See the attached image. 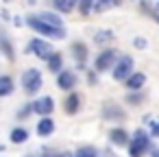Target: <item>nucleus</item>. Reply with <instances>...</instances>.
I'll use <instances>...</instances> for the list:
<instances>
[{
  "label": "nucleus",
  "mask_w": 159,
  "mask_h": 157,
  "mask_svg": "<svg viewBox=\"0 0 159 157\" xmlns=\"http://www.w3.org/2000/svg\"><path fill=\"white\" fill-rule=\"evenodd\" d=\"M150 148V137L144 129H137L133 137L129 140V155L131 157H144V153Z\"/></svg>",
  "instance_id": "1"
},
{
  "label": "nucleus",
  "mask_w": 159,
  "mask_h": 157,
  "mask_svg": "<svg viewBox=\"0 0 159 157\" xmlns=\"http://www.w3.org/2000/svg\"><path fill=\"white\" fill-rule=\"evenodd\" d=\"M29 26L35 31V33H39V35H46V37H50V39H66V29H55V26H48V24H44L42 20H37L35 16H31L29 20Z\"/></svg>",
  "instance_id": "2"
},
{
  "label": "nucleus",
  "mask_w": 159,
  "mask_h": 157,
  "mask_svg": "<svg viewBox=\"0 0 159 157\" xmlns=\"http://www.w3.org/2000/svg\"><path fill=\"white\" fill-rule=\"evenodd\" d=\"M42 83H44V81H42V72H39V70L29 68V70L22 72V87H24V92H26L29 96L37 94L39 87H42Z\"/></svg>",
  "instance_id": "3"
},
{
  "label": "nucleus",
  "mask_w": 159,
  "mask_h": 157,
  "mask_svg": "<svg viewBox=\"0 0 159 157\" xmlns=\"http://www.w3.org/2000/svg\"><path fill=\"white\" fill-rule=\"evenodd\" d=\"M29 53L35 55V57H39V59H44V61H48L57 50L52 48V44H48L46 39H39V37H37V39H33V42L29 44Z\"/></svg>",
  "instance_id": "4"
},
{
  "label": "nucleus",
  "mask_w": 159,
  "mask_h": 157,
  "mask_svg": "<svg viewBox=\"0 0 159 157\" xmlns=\"http://www.w3.org/2000/svg\"><path fill=\"white\" fill-rule=\"evenodd\" d=\"M111 70H113V79L116 81H126L133 74V57H129V55L120 57Z\"/></svg>",
  "instance_id": "5"
},
{
  "label": "nucleus",
  "mask_w": 159,
  "mask_h": 157,
  "mask_svg": "<svg viewBox=\"0 0 159 157\" xmlns=\"http://www.w3.org/2000/svg\"><path fill=\"white\" fill-rule=\"evenodd\" d=\"M116 61H118V50H113V48H109V50H102L98 57H96V72H107V70H111L113 66H116Z\"/></svg>",
  "instance_id": "6"
},
{
  "label": "nucleus",
  "mask_w": 159,
  "mask_h": 157,
  "mask_svg": "<svg viewBox=\"0 0 159 157\" xmlns=\"http://www.w3.org/2000/svg\"><path fill=\"white\" fill-rule=\"evenodd\" d=\"M31 109H33L35 113H39L42 118H44V116H50V113L55 111V100H52L50 96H44V98L31 103Z\"/></svg>",
  "instance_id": "7"
},
{
  "label": "nucleus",
  "mask_w": 159,
  "mask_h": 157,
  "mask_svg": "<svg viewBox=\"0 0 159 157\" xmlns=\"http://www.w3.org/2000/svg\"><path fill=\"white\" fill-rule=\"evenodd\" d=\"M57 85L61 87V90H74V85H76V76H74V72H68V70H61L59 74H57Z\"/></svg>",
  "instance_id": "8"
},
{
  "label": "nucleus",
  "mask_w": 159,
  "mask_h": 157,
  "mask_svg": "<svg viewBox=\"0 0 159 157\" xmlns=\"http://www.w3.org/2000/svg\"><path fill=\"white\" fill-rule=\"evenodd\" d=\"M55 120L50 118V116H44V118H39V122H37V135H42V137H48V135H52L55 133Z\"/></svg>",
  "instance_id": "9"
},
{
  "label": "nucleus",
  "mask_w": 159,
  "mask_h": 157,
  "mask_svg": "<svg viewBox=\"0 0 159 157\" xmlns=\"http://www.w3.org/2000/svg\"><path fill=\"white\" fill-rule=\"evenodd\" d=\"M126 87L131 90V92H137V90H142L144 87V83H146V76H144V72H133L126 81Z\"/></svg>",
  "instance_id": "10"
},
{
  "label": "nucleus",
  "mask_w": 159,
  "mask_h": 157,
  "mask_svg": "<svg viewBox=\"0 0 159 157\" xmlns=\"http://www.w3.org/2000/svg\"><path fill=\"white\" fill-rule=\"evenodd\" d=\"M109 140L113 142V144H118V146H129V133L124 131V129H111L109 131Z\"/></svg>",
  "instance_id": "11"
},
{
  "label": "nucleus",
  "mask_w": 159,
  "mask_h": 157,
  "mask_svg": "<svg viewBox=\"0 0 159 157\" xmlns=\"http://www.w3.org/2000/svg\"><path fill=\"white\" fill-rule=\"evenodd\" d=\"M37 20H42L44 24H48V26H55V29H63V22H61V18H57L55 13H50V11H42L39 16H35Z\"/></svg>",
  "instance_id": "12"
},
{
  "label": "nucleus",
  "mask_w": 159,
  "mask_h": 157,
  "mask_svg": "<svg viewBox=\"0 0 159 157\" xmlns=\"http://www.w3.org/2000/svg\"><path fill=\"white\" fill-rule=\"evenodd\" d=\"M13 79L9 74H2L0 76V96H11L13 94Z\"/></svg>",
  "instance_id": "13"
},
{
  "label": "nucleus",
  "mask_w": 159,
  "mask_h": 157,
  "mask_svg": "<svg viewBox=\"0 0 159 157\" xmlns=\"http://www.w3.org/2000/svg\"><path fill=\"white\" fill-rule=\"evenodd\" d=\"M81 109V96L79 94H70L68 98H66V113H76Z\"/></svg>",
  "instance_id": "14"
},
{
  "label": "nucleus",
  "mask_w": 159,
  "mask_h": 157,
  "mask_svg": "<svg viewBox=\"0 0 159 157\" xmlns=\"http://www.w3.org/2000/svg\"><path fill=\"white\" fill-rule=\"evenodd\" d=\"M9 137H11V142H13V144H24V142L29 140V131H26L24 127H16V129L11 131V135H9Z\"/></svg>",
  "instance_id": "15"
},
{
  "label": "nucleus",
  "mask_w": 159,
  "mask_h": 157,
  "mask_svg": "<svg viewBox=\"0 0 159 157\" xmlns=\"http://www.w3.org/2000/svg\"><path fill=\"white\" fill-rule=\"evenodd\" d=\"M52 2H55V9H57V11L70 13V11H74V7H76L79 0H52Z\"/></svg>",
  "instance_id": "16"
},
{
  "label": "nucleus",
  "mask_w": 159,
  "mask_h": 157,
  "mask_svg": "<svg viewBox=\"0 0 159 157\" xmlns=\"http://www.w3.org/2000/svg\"><path fill=\"white\" fill-rule=\"evenodd\" d=\"M72 53H74V57H76L79 63H83V61L87 59V46H85L83 42H74V44H72Z\"/></svg>",
  "instance_id": "17"
},
{
  "label": "nucleus",
  "mask_w": 159,
  "mask_h": 157,
  "mask_svg": "<svg viewBox=\"0 0 159 157\" xmlns=\"http://www.w3.org/2000/svg\"><path fill=\"white\" fill-rule=\"evenodd\" d=\"M46 63H48V70H52V72H61V68H63V57H61L59 53H55Z\"/></svg>",
  "instance_id": "18"
},
{
  "label": "nucleus",
  "mask_w": 159,
  "mask_h": 157,
  "mask_svg": "<svg viewBox=\"0 0 159 157\" xmlns=\"http://www.w3.org/2000/svg\"><path fill=\"white\" fill-rule=\"evenodd\" d=\"M0 50L7 55V59H13V46H11V42L5 35H0Z\"/></svg>",
  "instance_id": "19"
},
{
  "label": "nucleus",
  "mask_w": 159,
  "mask_h": 157,
  "mask_svg": "<svg viewBox=\"0 0 159 157\" xmlns=\"http://www.w3.org/2000/svg\"><path fill=\"white\" fill-rule=\"evenodd\" d=\"M74 157H96V148L94 146H81L74 153Z\"/></svg>",
  "instance_id": "20"
},
{
  "label": "nucleus",
  "mask_w": 159,
  "mask_h": 157,
  "mask_svg": "<svg viewBox=\"0 0 159 157\" xmlns=\"http://www.w3.org/2000/svg\"><path fill=\"white\" fill-rule=\"evenodd\" d=\"M105 116H116V118H122V111H120L113 103H107V107H105Z\"/></svg>",
  "instance_id": "21"
},
{
  "label": "nucleus",
  "mask_w": 159,
  "mask_h": 157,
  "mask_svg": "<svg viewBox=\"0 0 159 157\" xmlns=\"http://www.w3.org/2000/svg\"><path fill=\"white\" fill-rule=\"evenodd\" d=\"M76 5H81V13H83V16H89V11H92V0H79Z\"/></svg>",
  "instance_id": "22"
},
{
  "label": "nucleus",
  "mask_w": 159,
  "mask_h": 157,
  "mask_svg": "<svg viewBox=\"0 0 159 157\" xmlns=\"http://www.w3.org/2000/svg\"><path fill=\"white\" fill-rule=\"evenodd\" d=\"M113 35H111V31H100L98 33V37H96V42H105V39H111Z\"/></svg>",
  "instance_id": "23"
},
{
  "label": "nucleus",
  "mask_w": 159,
  "mask_h": 157,
  "mask_svg": "<svg viewBox=\"0 0 159 157\" xmlns=\"http://www.w3.org/2000/svg\"><path fill=\"white\" fill-rule=\"evenodd\" d=\"M135 48H146V39L137 37V39H135Z\"/></svg>",
  "instance_id": "24"
},
{
  "label": "nucleus",
  "mask_w": 159,
  "mask_h": 157,
  "mask_svg": "<svg viewBox=\"0 0 159 157\" xmlns=\"http://www.w3.org/2000/svg\"><path fill=\"white\" fill-rule=\"evenodd\" d=\"M152 135H155V137H159V120H157V122H155V127H152Z\"/></svg>",
  "instance_id": "25"
},
{
  "label": "nucleus",
  "mask_w": 159,
  "mask_h": 157,
  "mask_svg": "<svg viewBox=\"0 0 159 157\" xmlns=\"http://www.w3.org/2000/svg\"><path fill=\"white\" fill-rule=\"evenodd\" d=\"M98 2H102V5H109V2H116V5H118V2H120V0H98Z\"/></svg>",
  "instance_id": "26"
},
{
  "label": "nucleus",
  "mask_w": 159,
  "mask_h": 157,
  "mask_svg": "<svg viewBox=\"0 0 159 157\" xmlns=\"http://www.w3.org/2000/svg\"><path fill=\"white\" fill-rule=\"evenodd\" d=\"M57 157H74V155H70V153H61V155H57Z\"/></svg>",
  "instance_id": "27"
},
{
  "label": "nucleus",
  "mask_w": 159,
  "mask_h": 157,
  "mask_svg": "<svg viewBox=\"0 0 159 157\" xmlns=\"http://www.w3.org/2000/svg\"><path fill=\"white\" fill-rule=\"evenodd\" d=\"M152 157H159V148H155V150H152Z\"/></svg>",
  "instance_id": "28"
},
{
  "label": "nucleus",
  "mask_w": 159,
  "mask_h": 157,
  "mask_svg": "<svg viewBox=\"0 0 159 157\" xmlns=\"http://www.w3.org/2000/svg\"><path fill=\"white\" fill-rule=\"evenodd\" d=\"M2 150H5V148H2V146H0V153H2Z\"/></svg>",
  "instance_id": "29"
},
{
  "label": "nucleus",
  "mask_w": 159,
  "mask_h": 157,
  "mask_svg": "<svg viewBox=\"0 0 159 157\" xmlns=\"http://www.w3.org/2000/svg\"><path fill=\"white\" fill-rule=\"evenodd\" d=\"M157 7H159V2H157Z\"/></svg>",
  "instance_id": "30"
}]
</instances>
